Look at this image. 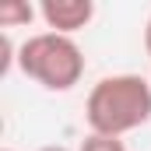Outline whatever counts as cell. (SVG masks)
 <instances>
[{
    "label": "cell",
    "mask_w": 151,
    "mask_h": 151,
    "mask_svg": "<svg viewBox=\"0 0 151 151\" xmlns=\"http://www.w3.org/2000/svg\"><path fill=\"white\" fill-rule=\"evenodd\" d=\"M84 119L91 134L123 137L151 119V81L141 74L102 77L84 102Z\"/></svg>",
    "instance_id": "1"
},
{
    "label": "cell",
    "mask_w": 151,
    "mask_h": 151,
    "mask_svg": "<svg viewBox=\"0 0 151 151\" xmlns=\"http://www.w3.org/2000/svg\"><path fill=\"white\" fill-rule=\"evenodd\" d=\"M18 67L46 91H70L84 77V53L74 35L39 32L18 46Z\"/></svg>",
    "instance_id": "2"
},
{
    "label": "cell",
    "mask_w": 151,
    "mask_h": 151,
    "mask_svg": "<svg viewBox=\"0 0 151 151\" xmlns=\"http://www.w3.org/2000/svg\"><path fill=\"white\" fill-rule=\"evenodd\" d=\"M39 18L46 21L49 32L74 35L95 18V4L91 0H42L39 4Z\"/></svg>",
    "instance_id": "3"
},
{
    "label": "cell",
    "mask_w": 151,
    "mask_h": 151,
    "mask_svg": "<svg viewBox=\"0 0 151 151\" xmlns=\"http://www.w3.org/2000/svg\"><path fill=\"white\" fill-rule=\"evenodd\" d=\"M35 14H39V11L32 7V4H18V0H11V4L0 7V28L7 32V28H14V25H32Z\"/></svg>",
    "instance_id": "4"
},
{
    "label": "cell",
    "mask_w": 151,
    "mask_h": 151,
    "mask_svg": "<svg viewBox=\"0 0 151 151\" xmlns=\"http://www.w3.org/2000/svg\"><path fill=\"white\" fill-rule=\"evenodd\" d=\"M77 151H127V144L119 141V137H106V134H88L84 141H81V148Z\"/></svg>",
    "instance_id": "5"
},
{
    "label": "cell",
    "mask_w": 151,
    "mask_h": 151,
    "mask_svg": "<svg viewBox=\"0 0 151 151\" xmlns=\"http://www.w3.org/2000/svg\"><path fill=\"white\" fill-rule=\"evenodd\" d=\"M144 49H148V56H151V18H148V25H144Z\"/></svg>",
    "instance_id": "6"
},
{
    "label": "cell",
    "mask_w": 151,
    "mask_h": 151,
    "mask_svg": "<svg viewBox=\"0 0 151 151\" xmlns=\"http://www.w3.org/2000/svg\"><path fill=\"white\" fill-rule=\"evenodd\" d=\"M39 151H70V148H63V144H46V148H39Z\"/></svg>",
    "instance_id": "7"
},
{
    "label": "cell",
    "mask_w": 151,
    "mask_h": 151,
    "mask_svg": "<svg viewBox=\"0 0 151 151\" xmlns=\"http://www.w3.org/2000/svg\"><path fill=\"white\" fill-rule=\"evenodd\" d=\"M4 151H14V148H4Z\"/></svg>",
    "instance_id": "8"
}]
</instances>
